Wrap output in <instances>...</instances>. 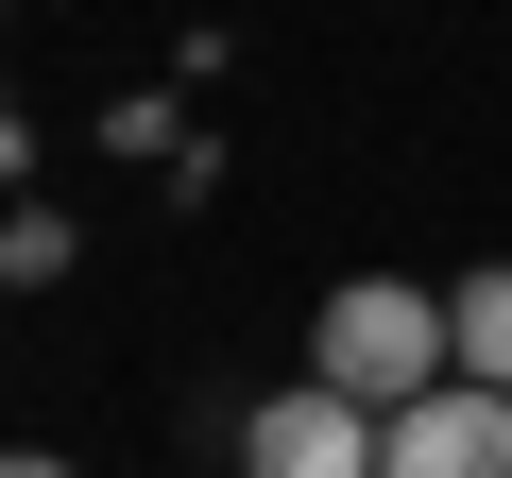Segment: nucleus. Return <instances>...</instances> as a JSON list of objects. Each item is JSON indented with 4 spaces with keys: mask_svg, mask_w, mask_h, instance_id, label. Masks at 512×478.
<instances>
[{
    "mask_svg": "<svg viewBox=\"0 0 512 478\" xmlns=\"http://www.w3.org/2000/svg\"><path fill=\"white\" fill-rule=\"evenodd\" d=\"M308 376L393 427V410H427V393L461 376V325H444V291H410V274H342V291L308 308Z\"/></svg>",
    "mask_w": 512,
    "mask_h": 478,
    "instance_id": "f257e3e1",
    "label": "nucleus"
},
{
    "mask_svg": "<svg viewBox=\"0 0 512 478\" xmlns=\"http://www.w3.org/2000/svg\"><path fill=\"white\" fill-rule=\"evenodd\" d=\"M239 478H376V410L325 393V376H291L274 410L239 427Z\"/></svg>",
    "mask_w": 512,
    "mask_h": 478,
    "instance_id": "f03ea898",
    "label": "nucleus"
},
{
    "mask_svg": "<svg viewBox=\"0 0 512 478\" xmlns=\"http://www.w3.org/2000/svg\"><path fill=\"white\" fill-rule=\"evenodd\" d=\"M376 478H512V393L444 376L427 410H393V427H376Z\"/></svg>",
    "mask_w": 512,
    "mask_h": 478,
    "instance_id": "7ed1b4c3",
    "label": "nucleus"
},
{
    "mask_svg": "<svg viewBox=\"0 0 512 478\" xmlns=\"http://www.w3.org/2000/svg\"><path fill=\"white\" fill-rule=\"evenodd\" d=\"M444 325H461V376H478V393H512V257H495V274H461V291H444Z\"/></svg>",
    "mask_w": 512,
    "mask_h": 478,
    "instance_id": "20e7f679",
    "label": "nucleus"
},
{
    "mask_svg": "<svg viewBox=\"0 0 512 478\" xmlns=\"http://www.w3.org/2000/svg\"><path fill=\"white\" fill-rule=\"evenodd\" d=\"M52 274H69V222L18 205V222H0V291H52Z\"/></svg>",
    "mask_w": 512,
    "mask_h": 478,
    "instance_id": "39448f33",
    "label": "nucleus"
},
{
    "mask_svg": "<svg viewBox=\"0 0 512 478\" xmlns=\"http://www.w3.org/2000/svg\"><path fill=\"white\" fill-rule=\"evenodd\" d=\"M0 478H69V461H52V444H0Z\"/></svg>",
    "mask_w": 512,
    "mask_h": 478,
    "instance_id": "423d86ee",
    "label": "nucleus"
},
{
    "mask_svg": "<svg viewBox=\"0 0 512 478\" xmlns=\"http://www.w3.org/2000/svg\"><path fill=\"white\" fill-rule=\"evenodd\" d=\"M0 120H18V103H0Z\"/></svg>",
    "mask_w": 512,
    "mask_h": 478,
    "instance_id": "0eeeda50",
    "label": "nucleus"
}]
</instances>
